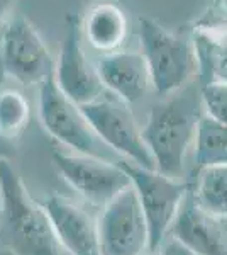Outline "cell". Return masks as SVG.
<instances>
[{
  "label": "cell",
  "instance_id": "cell-15",
  "mask_svg": "<svg viewBox=\"0 0 227 255\" xmlns=\"http://www.w3.org/2000/svg\"><path fill=\"white\" fill-rule=\"evenodd\" d=\"M81 27L86 43L97 51L109 55L119 51L124 44L129 31V20L119 3L104 0L90 7Z\"/></svg>",
  "mask_w": 227,
  "mask_h": 255
},
{
  "label": "cell",
  "instance_id": "cell-11",
  "mask_svg": "<svg viewBox=\"0 0 227 255\" xmlns=\"http://www.w3.org/2000/svg\"><path fill=\"white\" fill-rule=\"evenodd\" d=\"M199 82L227 84V0H214L192 27Z\"/></svg>",
  "mask_w": 227,
  "mask_h": 255
},
{
  "label": "cell",
  "instance_id": "cell-20",
  "mask_svg": "<svg viewBox=\"0 0 227 255\" xmlns=\"http://www.w3.org/2000/svg\"><path fill=\"white\" fill-rule=\"evenodd\" d=\"M12 3H14V0H0V20L3 19V15L7 14V10L10 9Z\"/></svg>",
  "mask_w": 227,
  "mask_h": 255
},
{
  "label": "cell",
  "instance_id": "cell-16",
  "mask_svg": "<svg viewBox=\"0 0 227 255\" xmlns=\"http://www.w3.org/2000/svg\"><path fill=\"white\" fill-rule=\"evenodd\" d=\"M195 170L227 165V126L207 114H202L193 143Z\"/></svg>",
  "mask_w": 227,
  "mask_h": 255
},
{
  "label": "cell",
  "instance_id": "cell-4",
  "mask_svg": "<svg viewBox=\"0 0 227 255\" xmlns=\"http://www.w3.org/2000/svg\"><path fill=\"white\" fill-rule=\"evenodd\" d=\"M117 162L129 175L146 216L150 230L148 252L156 254L170 233L181 203L190 191V184L161 174L156 168L136 165L129 160L121 158Z\"/></svg>",
  "mask_w": 227,
  "mask_h": 255
},
{
  "label": "cell",
  "instance_id": "cell-9",
  "mask_svg": "<svg viewBox=\"0 0 227 255\" xmlns=\"http://www.w3.org/2000/svg\"><path fill=\"white\" fill-rule=\"evenodd\" d=\"M0 44L3 72L19 84H41L55 73L56 60L38 29L22 15L7 24Z\"/></svg>",
  "mask_w": 227,
  "mask_h": 255
},
{
  "label": "cell",
  "instance_id": "cell-12",
  "mask_svg": "<svg viewBox=\"0 0 227 255\" xmlns=\"http://www.w3.org/2000/svg\"><path fill=\"white\" fill-rule=\"evenodd\" d=\"M170 235L193 255H227V230L221 218L202 209L193 199L192 186L171 225Z\"/></svg>",
  "mask_w": 227,
  "mask_h": 255
},
{
  "label": "cell",
  "instance_id": "cell-19",
  "mask_svg": "<svg viewBox=\"0 0 227 255\" xmlns=\"http://www.w3.org/2000/svg\"><path fill=\"white\" fill-rule=\"evenodd\" d=\"M200 96L204 113L227 126V84H200Z\"/></svg>",
  "mask_w": 227,
  "mask_h": 255
},
{
  "label": "cell",
  "instance_id": "cell-3",
  "mask_svg": "<svg viewBox=\"0 0 227 255\" xmlns=\"http://www.w3.org/2000/svg\"><path fill=\"white\" fill-rule=\"evenodd\" d=\"M139 39L152 89L159 96H171L199 77L192 39L181 38L152 17H139Z\"/></svg>",
  "mask_w": 227,
  "mask_h": 255
},
{
  "label": "cell",
  "instance_id": "cell-17",
  "mask_svg": "<svg viewBox=\"0 0 227 255\" xmlns=\"http://www.w3.org/2000/svg\"><path fill=\"white\" fill-rule=\"evenodd\" d=\"M192 194L202 209L221 220L227 218V165L197 170Z\"/></svg>",
  "mask_w": 227,
  "mask_h": 255
},
{
  "label": "cell",
  "instance_id": "cell-1",
  "mask_svg": "<svg viewBox=\"0 0 227 255\" xmlns=\"http://www.w3.org/2000/svg\"><path fill=\"white\" fill-rule=\"evenodd\" d=\"M202 114L200 82L197 87L192 82L150 109L143 126V138L154 158L156 170L181 180L185 158L195 143Z\"/></svg>",
  "mask_w": 227,
  "mask_h": 255
},
{
  "label": "cell",
  "instance_id": "cell-13",
  "mask_svg": "<svg viewBox=\"0 0 227 255\" xmlns=\"http://www.w3.org/2000/svg\"><path fill=\"white\" fill-rule=\"evenodd\" d=\"M43 206L58 240L70 255H102L97 218L63 196L46 197Z\"/></svg>",
  "mask_w": 227,
  "mask_h": 255
},
{
  "label": "cell",
  "instance_id": "cell-10",
  "mask_svg": "<svg viewBox=\"0 0 227 255\" xmlns=\"http://www.w3.org/2000/svg\"><path fill=\"white\" fill-rule=\"evenodd\" d=\"M78 19L68 24L65 41L56 58L55 80L65 96H68L78 106L97 101L102 96V80L98 77L97 65L86 56L81 44V29Z\"/></svg>",
  "mask_w": 227,
  "mask_h": 255
},
{
  "label": "cell",
  "instance_id": "cell-5",
  "mask_svg": "<svg viewBox=\"0 0 227 255\" xmlns=\"http://www.w3.org/2000/svg\"><path fill=\"white\" fill-rule=\"evenodd\" d=\"M38 116L44 131L67 150L110 160L109 148L97 136L80 106L61 92L55 73L39 84Z\"/></svg>",
  "mask_w": 227,
  "mask_h": 255
},
{
  "label": "cell",
  "instance_id": "cell-14",
  "mask_svg": "<svg viewBox=\"0 0 227 255\" xmlns=\"http://www.w3.org/2000/svg\"><path fill=\"white\" fill-rule=\"evenodd\" d=\"M97 72L104 89L119 101L134 104L146 96L151 84L148 63L141 51H114L97 61Z\"/></svg>",
  "mask_w": 227,
  "mask_h": 255
},
{
  "label": "cell",
  "instance_id": "cell-18",
  "mask_svg": "<svg viewBox=\"0 0 227 255\" xmlns=\"http://www.w3.org/2000/svg\"><path fill=\"white\" fill-rule=\"evenodd\" d=\"M31 119V106L17 90L0 92V134L15 138L26 129Z\"/></svg>",
  "mask_w": 227,
  "mask_h": 255
},
{
  "label": "cell",
  "instance_id": "cell-21",
  "mask_svg": "<svg viewBox=\"0 0 227 255\" xmlns=\"http://www.w3.org/2000/svg\"><path fill=\"white\" fill-rule=\"evenodd\" d=\"M152 255H154V254H152ZM158 255H181V252L178 249H168V250H164V252H161Z\"/></svg>",
  "mask_w": 227,
  "mask_h": 255
},
{
  "label": "cell",
  "instance_id": "cell-8",
  "mask_svg": "<svg viewBox=\"0 0 227 255\" xmlns=\"http://www.w3.org/2000/svg\"><path fill=\"white\" fill-rule=\"evenodd\" d=\"M126 102L98 97L80 106L90 126L109 150L121 155L124 160L146 168H156L150 148L143 138V128L138 125Z\"/></svg>",
  "mask_w": 227,
  "mask_h": 255
},
{
  "label": "cell",
  "instance_id": "cell-6",
  "mask_svg": "<svg viewBox=\"0 0 227 255\" xmlns=\"http://www.w3.org/2000/svg\"><path fill=\"white\" fill-rule=\"evenodd\" d=\"M53 163L58 174L76 194L100 209L133 184L119 162L93 155L72 150H55Z\"/></svg>",
  "mask_w": 227,
  "mask_h": 255
},
{
  "label": "cell",
  "instance_id": "cell-2",
  "mask_svg": "<svg viewBox=\"0 0 227 255\" xmlns=\"http://www.w3.org/2000/svg\"><path fill=\"white\" fill-rule=\"evenodd\" d=\"M0 226L3 242L15 255H70L43 203L32 199L7 160H0Z\"/></svg>",
  "mask_w": 227,
  "mask_h": 255
},
{
  "label": "cell",
  "instance_id": "cell-7",
  "mask_svg": "<svg viewBox=\"0 0 227 255\" xmlns=\"http://www.w3.org/2000/svg\"><path fill=\"white\" fill-rule=\"evenodd\" d=\"M97 225L102 255H144L150 249L148 221L133 184L100 209Z\"/></svg>",
  "mask_w": 227,
  "mask_h": 255
}]
</instances>
